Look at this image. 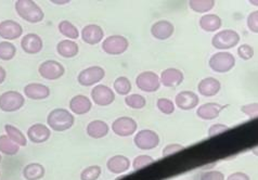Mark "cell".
Listing matches in <instances>:
<instances>
[{"mask_svg": "<svg viewBox=\"0 0 258 180\" xmlns=\"http://www.w3.org/2000/svg\"><path fill=\"white\" fill-rule=\"evenodd\" d=\"M28 140L33 143H44L51 137V131L48 126L41 123L32 125L27 131Z\"/></svg>", "mask_w": 258, "mask_h": 180, "instance_id": "d6986e66", "label": "cell"}, {"mask_svg": "<svg viewBox=\"0 0 258 180\" xmlns=\"http://www.w3.org/2000/svg\"><path fill=\"white\" fill-rule=\"evenodd\" d=\"M200 102L199 96L196 92L190 90H183L178 93L175 98V104L180 110L183 111H190L198 106Z\"/></svg>", "mask_w": 258, "mask_h": 180, "instance_id": "2e32d148", "label": "cell"}, {"mask_svg": "<svg viewBox=\"0 0 258 180\" xmlns=\"http://www.w3.org/2000/svg\"><path fill=\"white\" fill-rule=\"evenodd\" d=\"M24 95L31 100H44L50 96V88L46 85L32 83L24 87Z\"/></svg>", "mask_w": 258, "mask_h": 180, "instance_id": "603a6c76", "label": "cell"}, {"mask_svg": "<svg viewBox=\"0 0 258 180\" xmlns=\"http://www.w3.org/2000/svg\"><path fill=\"white\" fill-rule=\"evenodd\" d=\"M21 48L27 54H36L44 48V41L39 35L28 33L21 39Z\"/></svg>", "mask_w": 258, "mask_h": 180, "instance_id": "9a60e30c", "label": "cell"}, {"mask_svg": "<svg viewBox=\"0 0 258 180\" xmlns=\"http://www.w3.org/2000/svg\"><path fill=\"white\" fill-rule=\"evenodd\" d=\"M200 180H226L225 175L219 170L204 171L200 177Z\"/></svg>", "mask_w": 258, "mask_h": 180, "instance_id": "b9f144b4", "label": "cell"}, {"mask_svg": "<svg viewBox=\"0 0 258 180\" xmlns=\"http://www.w3.org/2000/svg\"><path fill=\"white\" fill-rule=\"evenodd\" d=\"M5 131L7 136H8L14 143H17L19 147H25L27 145V137H25V135L16 126H13L11 124H6Z\"/></svg>", "mask_w": 258, "mask_h": 180, "instance_id": "f1b7e54d", "label": "cell"}, {"mask_svg": "<svg viewBox=\"0 0 258 180\" xmlns=\"http://www.w3.org/2000/svg\"><path fill=\"white\" fill-rule=\"evenodd\" d=\"M200 27L207 33H214L218 31L223 25V21L217 14H205L200 19Z\"/></svg>", "mask_w": 258, "mask_h": 180, "instance_id": "484cf974", "label": "cell"}, {"mask_svg": "<svg viewBox=\"0 0 258 180\" xmlns=\"http://www.w3.org/2000/svg\"><path fill=\"white\" fill-rule=\"evenodd\" d=\"M184 150V147L181 145H178V143H170V145H167L165 147L162 151V154L164 157L169 156V155H173L177 152H180V151Z\"/></svg>", "mask_w": 258, "mask_h": 180, "instance_id": "7bdbcfd3", "label": "cell"}, {"mask_svg": "<svg viewBox=\"0 0 258 180\" xmlns=\"http://www.w3.org/2000/svg\"><path fill=\"white\" fill-rule=\"evenodd\" d=\"M56 51L62 56L66 57V59H72L80 52V47H78L77 42L74 40L70 39H64L58 42L56 45Z\"/></svg>", "mask_w": 258, "mask_h": 180, "instance_id": "4316f807", "label": "cell"}, {"mask_svg": "<svg viewBox=\"0 0 258 180\" xmlns=\"http://www.w3.org/2000/svg\"><path fill=\"white\" fill-rule=\"evenodd\" d=\"M242 113H244L249 118H255L258 117V102H253L244 104L241 106Z\"/></svg>", "mask_w": 258, "mask_h": 180, "instance_id": "60d3db41", "label": "cell"}, {"mask_svg": "<svg viewBox=\"0 0 258 180\" xmlns=\"http://www.w3.org/2000/svg\"><path fill=\"white\" fill-rule=\"evenodd\" d=\"M113 88L117 95L128 96L132 91V83L126 76H119L114 81Z\"/></svg>", "mask_w": 258, "mask_h": 180, "instance_id": "1f68e13d", "label": "cell"}, {"mask_svg": "<svg viewBox=\"0 0 258 180\" xmlns=\"http://www.w3.org/2000/svg\"><path fill=\"white\" fill-rule=\"evenodd\" d=\"M91 99L97 105H111L115 101V91L106 85H96L91 90Z\"/></svg>", "mask_w": 258, "mask_h": 180, "instance_id": "8fae6325", "label": "cell"}, {"mask_svg": "<svg viewBox=\"0 0 258 180\" xmlns=\"http://www.w3.org/2000/svg\"><path fill=\"white\" fill-rule=\"evenodd\" d=\"M252 153H253L254 155L258 156V146H256V147H254V148L252 149Z\"/></svg>", "mask_w": 258, "mask_h": 180, "instance_id": "c3c4849f", "label": "cell"}, {"mask_svg": "<svg viewBox=\"0 0 258 180\" xmlns=\"http://www.w3.org/2000/svg\"><path fill=\"white\" fill-rule=\"evenodd\" d=\"M75 117L72 112L66 109H54L48 114L47 124L54 132H66L73 127Z\"/></svg>", "mask_w": 258, "mask_h": 180, "instance_id": "7a4b0ae2", "label": "cell"}, {"mask_svg": "<svg viewBox=\"0 0 258 180\" xmlns=\"http://www.w3.org/2000/svg\"><path fill=\"white\" fill-rule=\"evenodd\" d=\"M6 78H7V72L2 66H0V85L6 81Z\"/></svg>", "mask_w": 258, "mask_h": 180, "instance_id": "bcb514c9", "label": "cell"}, {"mask_svg": "<svg viewBox=\"0 0 258 180\" xmlns=\"http://www.w3.org/2000/svg\"><path fill=\"white\" fill-rule=\"evenodd\" d=\"M246 24L250 32L258 34V10L250 12L248 14L246 19Z\"/></svg>", "mask_w": 258, "mask_h": 180, "instance_id": "ab89813d", "label": "cell"}, {"mask_svg": "<svg viewBox=\"0 0 258 180\" xmlns=\"http://www.w3.org/2000/svg\"><path fill=\"white\" fill-rule=\"evenodd\" d=\"M225 109L224 105H221L219 103H215V102H209L202 104L199 106V109L197 111V115L204 121H211L215 119L219 116L220 112Z\"/></svg>", "mask_w": 258, "mask_h": 180, "instance_id": "cb8c5ba5", "label": "cell"}, {"mask_svg": "<svg viewBox=\"0 0 258 180\" xmlns=\"http://www.w3.org/2000/svg\"><path fill=\"white\" fill-rule=\"evenodd\" d=\"M152 163H154V158L152 156L146 154L138 155L137 157H135V160L133 161V168L134 170L137 171L143 167L149 166V165H151Z\"/></svg>", "mask_w": 258, "mask_h": 180, "instance_id": "74e56055", "label": "cell"}, {"mask_svg": "<svg viewBox=\"0 0 258 180\" xmlns=\"http://www.w3.org/2000/svg\"><path fill=\"white\" fill-rule=\"evenodd\" d=\"M2 160H3V156H2V154H0V163H2Z\"/></svg>", "mask_w": 258, "mask_h": 180, "instance_id": "f907efd6", "label": "cell"}, {"mask_svg": "<svg viewBox=\"0 0 258 180\" xmlns=\"http://www.w3.org/2000/svg\"><path fill=\"white\" fill-rule=\"evenodd\" d=\"M17 54V47L11 41L0 42V60L10 61Z\"/></svg>", "mask_w": 258, "mask_h": 180, "instance_id": "e575fe53", "label": "cell"}, {"mask_svg": "<svg viewBox=\"0 0 258 180\" xmlns=\"http://www.w3.org/2000/svg\"><path fill=\"white\" fill-rule=\"evenodd\" d=\"M240 41V35L233 30H224L215 34L212 38V45L215 49L228 50L235 47Z\"/></svg>", "mask_w": 258, "mask_h": 180, "instance_id": "5b68a950", "label": "cell"}, {"mask_svg": "<svg viewBox=\"0 0 258 180\" xmlns=\"http://www.w3.org/2000/svg\"><path fill=\"white\" fill-rule=\"evenodd\" d=\"M81 37L86 44L94 46L103 40L104 31L98 24H88L82 30Z\"/></svg>", "mask_w": 258, "mask_h": 180, "instance_id": "5bb4252c", "label": "cell"}, {"mask_svg": "<svg viewBox=\"0 0 258 180\" xmlns=\"http://www.w3.org/2000/svg\"><path fill=\"white\" fill-rule=\"evenodd\" d=\"M249 4L250 5H254V6H258V2H255V0H250V2H249Z\"/></svg>", "mask_w": 258, "mask_h": 180, "instance_id": "681fc988", "label": "cell"}, {"mask_svg": "<svg viewBox=\"0 0 258 180\" xmlns=\"http://www.w3.org/2000/svg\"><path fill=\"white\" fill-rule=\"evenodd\" d=\"M38 73L42 78L48 79V81H55L64 75L66 68L59 61L47 60L39 66Z\"/></svg>", "mask_w": 258, "mask_h": 180, "instance_id": "30bf717a", "label": "cell"}, {"mask_svg": "<svg viewBox=\"0 0 258 180\" xmlns=\"http://www.w3.org/2000/svg\"><path fill=\"white\" fill-rule=\"evenodd\" d=\"M132 162L129 158L125 155L117 154L110 157L106 162V168L111 171L112 174L119 175L123 174V172H126L129 168H131Z\"/></svg>", "mask_w": 258, "mask_h": 180, "instance_id": "ffe728a7", "label": "cell"}, {"mask_svg": "<svg viewBox=\"0 0 258 180\" xmlns=\"http://www.w3.org/2000/svg\"><path fill=\"white\" fill-rule=\"evenodd\" d=\"M210 68L216 73H227L235 66V59L232 53L228 51H219L214 53L209 61Z\"/></svg>", "mask_w": 258, "mask_h": 180, "instance_id": "3957f363", "label": "cell"}, {"mask_svg": "<svg viewBox=\"0 0 258 180\" xmlns=\"http://www.w3.org/2000/svg\"><path fill=\"white\" fill-rule=\"evenodd\" d=\"M226 180H250V178L247 174H245V172L235 171L233 174L229 175Z\"/></svg>", "mask_w": 258, "mask_h": 180, "instance_id": "f6af8a7d", "label": "cell"}, {"mask_svg": "<svg viewBox=\"0 0 258 180\" xmlns=\"http://www.w3.org/2000/svg\"><path fill=\"white\" fill-rule=\"evenodd\" d=\"M14 8L20 18L28 23H39L45 19V12L33 0H18Z\"/></svg>", "mask_w": 258, "mask_h": 180, "instance_id": "6da1fadb", "label": "cell"}, {"mask_svg": "<svg viewBox=\"0 0 258 180\" xmlns=\"http://www.w3.org/2000/svg\"><path fill=\"white\" fill-rule=\"evenodd\" d=\"M51 4H53V5L64 6V5H68V4H70V0H63V2H59V0H53V2H51Z\"/></svg>", "mask_w": 258, "mask_h": 180, "instance_id": "7dc6e473", "label": "cell"}, {"mask_svg": "<svg viewBox=\"0 0 258 180\" xmlns=\"http://www.w3.org/2000/svg\"><path fill=\"white\" fill-rule=\"evenodd\" d=\"M134 142L140 150H153L160 145V136L151 129H142L135 136Z\"/></svg>", "mask_w": 258, "mask_h": 180, "instance_id": "9c48e42d", "label": "cell"}, {"mask_svg": "<svg viewBox=\"0 0 258 180\" xmlns=\"http://www.w3.org/2000/svg\"><path fill=\"white\" fill-rule=\"evenodd\" d=\"M59 28V32L63 35L66 36L67 38H69L70 40H75L78 37H80V31H78V28L68 20H63L59 23L58 25Z\"/></svg>", "mask_w": 258, "mask_h": 180, "instance_id": "f546056e", "label": "cell"}, {"mask_svg": "<svg viewBox=\"0 0 258 180\" xmlns=\"http://www.w3.org/2000/svg\"><path fill=\"white\" fill-rule=\"evenodd\" d=\"M92 107L91 100L84 95H77L71 99L70 110L76 115H85L90 112Z\"/></svg>", "mask_w": 258, "mask_h": 180, "instance_id": "7402d4cb", "label": "cell"}, {"mask_svg": "<svg viewBox=\"0 0 258 180\" xmlns=\"http://www.w3.org/2000/svg\"><path fill=\"white\" fill-rule=\"evenodd\" d=\"M46 174V169L44 165L39 163H31L27 164L23 168V177L26 180H40L44 178Z\"/></svg>", "mask_w": 258, "mask_h": 180, "instance_id": "83f0119b", "label": "cell"}, {"mask_svg": "<svg viewBox=\"0 0 258 180\" xmlns=\"http://www.w3.org/2000/svg\"><path fill=\"white\" fill-rule=\"evenodd\" d=\"M102 174V168L99 165L86 167L81 174V180H98Z\"/></svg>", "mask_w": 258, "mask_h": 180, "instance_id": "d590c367", "label": "cell"}, {"mask_svg": "<svg viewBox=\"0 0 258 180\" xmlns=\"http://www.w3.org/2000/svg\"><path fill=\"white\" fill-rule=\"evenodd\" d=\"M190 9L197 13H206L215 7L214 0H191L189 2Z\"/></svg>", "mask_w": 258, "mask_h": 180, "instance_id": "d6a6232c", "label": "cell"}, {"mask_svg": "<svg viewBox=\"0 0 258 180\" xmlns=\"http://www.w3.org/2000/svg\"><path fill=\"white\" fill-rule=\"evenodd\" d=\"M221 84L217 78L206 77L203 78L198 85V91L204 97H214L220 91Z\"/></svg>", "mask_w": 258, "mask_h": 180, "instance_id": "44dd1931", "label": "cell"}, {"mask_svg": "<svg viewBox=\"0 0 258 180\" xmlns=\"http://www.w3.org/2000/svg\"><path fill=\"white\" fill-rule=\"evenodd\" d=\"M229 131V127L227 125H224V124H214L210 127L209 129V137H215L217 135H220L223 134L225 132Z\"/></svg>", "mask_w": 258, "mask_h": 180, "instance_id": "ee69618b", "label": "cell"}, {"mask_svg": "<svg viewBox=\"0 0 258 180\" xmlns=\"http://www.w3.org/2000/svg\"><path fill=\"white\" fill-rule=\"evenodd\" d=\"M20 147L14 143L8 136L2 135L0 136V153L13 156L18 154Z\"/></svg>", "mask_w": 258, "mask_h": 180, "instance_id": "4dcf8cb0", "label": "cell"}, {"mask_svg": "<svg viewBox=\"0 0 258 180\" xmlns=\"http://www.w3.org/2000/svg\"><path fill=\"white\" fill-rule=\"evenodd\" d=\"M136 85L143 92H155L161 87V78L152 71H145L136 78Z\"/></svg>", "mask_w": 258, "mask_h": 180, "instance_id": "52a82bcc", "label": "cell"}, {"mask_svg": "<svg viewBox=\"0 0 258 180\" xmlns=\"http://www.w3.org/2000/svg\"><path fill=\"white\" fill-rule=\"evenodd\" d=\"M86 132H87V135L91 137V138L101 139V138H104V137L109 134L110 127L105 123V122L101 119H95L90 122V123L87 125Z\"/></svg>", "mask_w": 258, "mask_h": 180, "instance_id": "d4e9b609", "label": "cell"}, {"mask_svg": "<svg viewBox=\"0 0 258 180\" xmlns=\"http://www.w3.org/2000/svg\"><path fill=\"white\" fill-rule=\"evenodd\" d=\"M25 104V98L16 90H9L0 95V110L3 112H16L22 109Z\"/></svg>", "mask_w": 258, "mask_h": 180, "instance_id": "277c9868", "label": "cell"}, {"mask_svg": "<svg viewBox=\"0 0 258 180\" xmlns=\"http://www.w3.org/2000/svg\"><path fill=\"white\" fill-rule=\"evenodd\" d=\"M23 34V27L17 21L5 20L0 22V37L6 41L16 40Z\"/></svg>", "mask_w": 258, "mask_h": 180, "instance_id": "4fadbf2b", "label": "cell"}, {"mask_svg": "<svg viewBox=\"0 0 258 180\" xmlns=\"http://www.w3.org/2000/svg\"><path fill=\"white\" fill-rule=\"evenodd\" d=\"M105 76V71L101 67H89L80 72L77 76V82L84 87H89L99 84Z\"/></svg>", "mask_w": 258, "mask_h": 180, "instance_id": "ba28073f", "label": "cell"}, {"mask_svg": "<svg viewBox=\"0 0 258 180\" xmlns=\"http://www.w3.org/2000/svg\"><path fill=\"white\" fill-rule=\"evenodd\" d=\"M156 106L163 114L170 115L175 112V103L167 98H160L157 100Z\"/></svg>", "mask_w": 258, "mask_h": 180, "instance_id": "8d00e7d4", "label": "cell"}, {"mask_svg": "<svg viewBox=\"0 0 258 180\" xmlns=\"http://www.w3.org/2000/svg\"><path fill=\"white\" fill-rule=\"evenodd\" d=\"M175 32L174 24L167 20H161L151 26V34L155 39L166 40L173 36Z\"/></svg>", "mask_w": 258, "mask_h": 180, "instance_id": "ac0fdd59", "label": "cell"}, {"mask_svg": "<svg viewBox=\"0 0 258 180\" xmlns=\"http://www.w3.org/2000/svg\"><path fill=\"white\" fill-rule=\"evenodd\" d=\"M238 55L244 61L250 60L254 56V48L250 45L243 44L238 48Z\"/></svg>", "mask_w": 258, "mask_h": 180, "instance_id": "f35d334b", "label": "cell"}, {"mask_svg": "<svg viewBox=\"0 0 258 180\" xmlns=\"http://www.w3.org/2000/svg\"><path fill=\"white\" fill-rule=\"evenodd\" d=\"M125 103L131 109L141 110L147 105V100L145 97L139 95V93H131V95L126 96Z\"/></svg>", "mask_w": 258, "mask_h": 180, "instance_id": "836d02e7", "label": "cell"}, {"mask_svg": "<svg viewBox=\"0 0 258 180\" xmlns=\"http://www.w3.org/2000/svg\"><path fill=\"white\" fill-rule=\"evenodd\" d=\"M161 84L165 87H177V86L180 85L183 79H184V75L180 70L175 69V68H168L166 70H164L161 75Z\"/></svg>", "mask_w": 258, "mask_h": 180, "instance_id": "e0dca14e", "label": "cell"}, {"mask_svg": "<svg viewBox=\"0 0 258 180\" xmlns=\"http://www.w3.org/2000/svg\"><path fill=\"white\" fill-rule=\"evenodd\" d=\"M129 41L121 35H111L102 41V50L110 55H119L127 51Z\"/></svg>", "mask_w": 258, "mask_h": 180, "instance_id": "8992f818", "label": "cell"}, {"mask_svg": "<svg viewBox=\"0 0 258 180\" xmlns=\"http://www.w3.org/2000/svg\"><path fill=\"white\" fill-rule=\"evenodd\" d=\"M111 128L113 133L119 137H129L137 132L138 124L133 117L121 116L113 122Z\"/></svg>", "mask_w": 258, "mask_h": 180, "instance_id": "7c38bea8", "label": "cell"}]
</instances>
